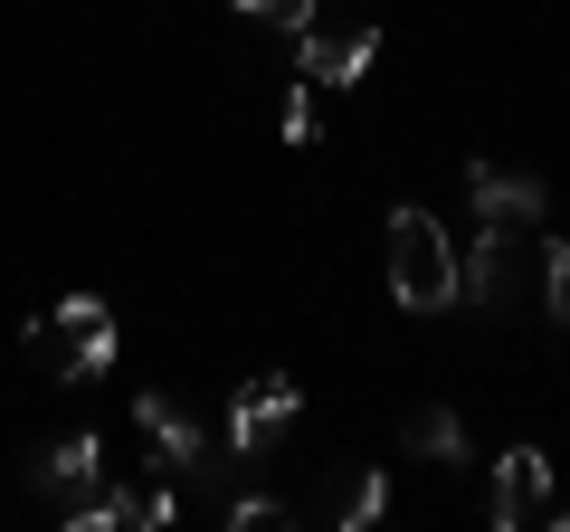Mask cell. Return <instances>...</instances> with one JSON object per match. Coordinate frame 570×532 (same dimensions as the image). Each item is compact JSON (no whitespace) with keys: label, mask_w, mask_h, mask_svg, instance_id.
<instances>
[{"label":"cell","mask_w":570,"mask_h":532,"mask_svg":"<svg viewBox=\"0 0 570 532\" xmlns=\"http://www.w3.org/2000/svg\"><path fill=\"white\" fill-rule=\"evenodd\" d=\"M466 200H475V219L551 228V190H542V181H523V171H504V162H466Z\"/></svg>","instance_id":"obj_6"},{"label":"cell","mask_w":570,"mask_h":532,"mask_svg":"<svg viewBox=\"0 0 570 532\" xmlns=\"http://www.w3.org/2000/svg\"><path fill=\"white\" fill-rule=\"evenodd\" d=\"M295 410H305V390L285 381V371L247 381L238 400H228V456H238V466H247V456H266V447H276L285 428H295Z\"/></svg>","instance_id":"obj_4"},{"label":"cell","mask_w":570,"mask_h":532,"mask_svg":"<svg viewBox=\"0 0 570 532\" xmlns=\"http://www.w3.org/2000/svg\"><path fill=\"white\" fill-rule=\"evenodd\" d=\"M542 513H551V456L523 437V447L494 456V504H485V523H494V532H523V523H542Z\"/></svg>","instance_id":"obj_5"},{"label":"cell","mask_w":570,"mask_h":532,"mask_svg":"<svg viewBox=\"0 0 570 532\" xmlns=\"http://www.w3.org/2000/svg\"><path fill=\"white\" fill-rule=\"evenodd\" d=\"M390 295H400V314L456 305V238L428 209H390Z\"/></svg>","instance_id":"obj_1"},{"label":"cell","mask_w":570,"mask_h":532,"mask_svg":"<svg viewBox=\"0 0 570 532\" xmlns=\"http://www.w3.org/2000/svg\"><path fill=\"white\" fill-rule=\"evenodd\" d=\"M371 58H381V29H371V20H305V29H295V67H305V86H362Z\"/></svg>","instance_id":"obj_3"},{"label":"cell","mask_w":570,"mask_h":532,"mask_svg":"<svg viewBox=\"0 0 570 532\" xmlns=\"http://www.w3.org/2000/svg\"><path fill=\"white\" fill-rule=\"evenodd\" d=\"M285 144H314V86H285V115H276Z\"/></svg>","instance_id":"obj_16"},{"label":"cell","mask_w":570,"mask_h":532,"mask_svg":"<svg viewBox=\"0 0 570 532\" xmlns=\"http://www.w3.org/2000/svg\"><path fill=\"white\" fill-rule=\"evenodd\" d=\"M238 10H247L257 29H285V39H295V29L314 20V0H238Z\"/></svg>","instance_id":"obj_15"},{"label":"cell","mask_w":570,"mask_h":532,"mask_svg":"<svg viewBox=\"0 0 570 532\" xmlns=\"http://www.w3.org/2000/svg\"><path fill=\"white\" fill-rule=\"evenodd\" d=\"M134 428L153 437V466H190V475H219V456H209L200 418H190V410H171L163 390H142V400H134Z\"/></svg>","instance_id":"obj_7"},{"label":"cell","mask_w":570,"mask_h":532,"mask_svg":"<svg viewBox=\"0 0 570 532\" xmlns=\"http://www.w3.org/2000/svg\"><path fill=\"white\" fill-rule=\"evenodd\" d=\"M171 513H181L171 485H115V494H96V532H163Z\"/></svg>","instance_id":"obj_10"},{"label":"cell","mask_w":570,"mask_h":532,"mask_svg":"<svg viewBox=\"0 0 570 532\" xmlns=\"http://www.w3.org/2000/svg\"><path fill=\"white\" fill-rule=\"evenodd\" d=\"M400 447H409V456H438V466H466V456H475L466 428H456V410H438V400L400 418Z\"/></svg>","instance_id":"obj_11"},{"label":"cell","mask_w":570,"mask_h":532,"mask_svg":"<svg viewBox=\"0 0 570 532\" xmlns=\"http://www.w3.org/2000/svg\"><path fill=\"white\" fill-rule=\"evenodd\" d=\"M96 485H105V437L96 428L58 437V447L29 466V494H58V504H67V494H96Z\"/></svg>","instance_id":"obj_9"},{"label":"cell","mask_w":570,"mask_h":532,"mask_svg":"<svg viewBox=\"0 0 570 532\" xmlns=\"http://www.w3.org/2000/svg\"><path fill=\"white\" fill-rule=\"evenodd\" d=\"M513 238H523V228L485 219V228H475V247H456V305H504V286H513Z\"/></svg>","instance_id":"obj_8"},{"label":"cell","mask_w":570,"mask_h":532,"mask_svg":"<svg viewBox=\"0 0 570 532\" xmlns=\"http://www.w3.org/2000/svg\"><path fill=\"white\" fill-rule=\"evenodd\" d=\"M29 362H39L48 381H96V371L115 362V314H105L96 295H67V305H48L39 324H29Z\"/></svg>","instance_id":"obj_2"},{"label":"cell","mask_w":570,"mask_h":532,"mask_svg":"<svg viewBox=\"0 0 570 532\" xmlns=\"http://www.w3.org/2000/svg\"><path fill=\"white\" fill-rule=\"evenodd\" d=\"M542 305H551V324L570 333V247L561 238H542Z\"/></svg>","instance_id":"obj_14"},{"label":"cell","mask_w":570,"mask_h":532,"mask_svg":"<svg viewBox=\"0 0 570 532\" xmlns=\"http://www.w3.org/2000/svg\"><path fill=\"white\" fill-rule=\"evenodd\" d=\"M381 504H390L381 466H352V475H343V494H333V532H371V523H381Z\"/></svg>","instance_id":"obj_12"},{"label":"cell","mask_w":570,"mask_h":532,"mask_svg":"<svg viewBox=\"0 0 570 532\" xmlns=\"http://www.w3.org/2000/svg\"><path fill=\"white\" fill-rule=\"evenodd\" d=\"M219 523H228V532H285V523H305V513H295V504H276V494H228V504H219Z\"/></svg>","instance_id":"obj_13"}]
</instances>
